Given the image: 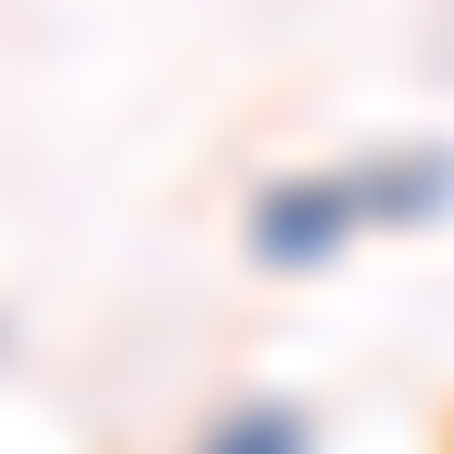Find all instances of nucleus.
Here are the masks:
<instances>
[{"instance_id": "obj_2", "label": "nucleus", "mask_w": 454, "mask_h": 454, "mask_svg": "<svg viewBox=\"0 0 454 454\" xmlns=\"http://www.w3.org/2000/svg\"><path fill=\"white\" fill-rule=\"evenodd\" d=\"M359 204H371V239L383 227H442L454 215V144H383V156H359Z\"/></svg>"}, {"instance_id": "obj_3", "label": "nucleus", "mask_w": 454, "mask_h": 454, "mask_svg": "<svg viewBox=\"0 0 454 454\" xmlns=\"http://www.w3.org/2000/svg\"><path fill=\"white\" fill-rule=\"evenodd\" d=\"M180 454H323V431H311L299 395H239V407H215Z\"/></svg>"}, {"instance_id": "obj_1", "label": "nucleus", "mask_w": 454, "mask_h": 454, "mask_svg": "<svg viewBox=\"0 0 454 454\" xmlns=\"http://www.w3.org/2000/svg\"><path fill=\"white\" fill-rule=\"evenodd\" d=\"M371 239V204H359V156L347 168H275L263 192L239 204V251L263 275H323Z\"/></svg>"}]
</instances>
